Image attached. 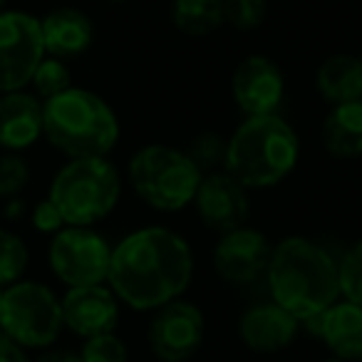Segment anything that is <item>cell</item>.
Listing matches in <instances>:
<instances>
[{"mask_svg": "<svg viewBox=\"0 0 362 362\" xmlns=\"http://www.w3.org/2000/svg\"><path fill=\"white\" fill-rule=\"evenodd\" d=\"M192 278V246L171 228H136L112 248L107 281L117 300L132 310H159L181 298Z\"/></svg>", "mask_w": 362, "mask_h": 362, "instance_id": "6da1fadb", "label": "cell"}, {"mask_svg": "<svg viewBox=\"0 0 362 362\" xmlns=\"http://www.w3.org/2000/svg\"><path fill=\"white\" fill-rule=\"evenodd\" d=\"M266 281L271 300L298 320L340 300L337 261L325 246L303 236H288L273 246Z\"/></svg>", "mask_w": 362, "mask_h": 362, "instance_id": "7a4b0ae2", "label": "cell"}, {"mask_svg": "<svg viewBox=\"0 0 362 362\" xmlns=\"http://www.w3.org/2000/svg\"><path fill=\"white\" fill-rule=\"evenodd\" d=\"M300 141L278 115L246 117L226 141L223 166L246 189H271L281 184L298 164Z\"/></svg>", "mask_w": 362, "mask_h": 362, "instance_id": "3957f363", "label": "cell"}, {"mask_svg": "<svg viewBox=\"0 0 362 362\" xmlns=\"http://www.w3.org/2000/svg\"><path fill=\"white\" fill-rule=\"evenodd\" d=\"M42 136L70 159L107 156L119 139V122L100 95L70 87L42 102Z\"/></svg>", "mask_w": 362, "mask_h": 362, "instance_id": "277c9868", "label": "cell"}, {"mask_svg": "<svg viewBox=\"0 0 362 362\" xmlns=\"http://www.w3.org/2000/svg\"><path fill=\"white\" fill-rule=\"evenodd\" d=\"M122 194L119 171L107 156L70 159L50 184V199L65 226H92L115 211Z\"/></svg>", "mask_w": 362, "mask_h": 362, "instance_id": "5b68a950", "label": "cell"}, {"mask_svg": "<svg viewBox=\"0 0 362 362\" xmlns=\"http://www.w3.org/2000/svg\"><path fill=\"white\" fill-rule=\"evenodd\" d=\"M202 176L187 151L166 144L141 146L129 159L132 189L156 211L174 214L194 204Z\"/></svg>", "mask_w": 362, "mask_h": 362, "instance_id": "8992f818", "label": "cell"}, {"mask_svg": "<svg viewBox=\"0 0 362 362\" xmlns=\"http://www.w3.org/2000/svg\"><path fill=\"white\" fill-rule=\"evenodd\" d=\"M62 327V305L45 283L18 281L3 291L0 332H6L23 350L50 347Z\"/></svg>", "mask_w": 362, "mask_h": 362, "instance_id": "52a82bcc", "label": "cell"}, {"mask_svg": "<svg viewBox=\"0 0 362 362\" xmlns=\"http://www.w3.org/2000/svg\"><path fill=\"white\" fill-rule=\"evenodd\" d=\"M47 261L67 288L100 286L110 273L112 246L90 226H65L52 236Z\"/></svg>", "mask_w": 362, "mask_h": 362, "instance_id": "ba28073f", "label": "cell"}, {"mask_svg": "<svg viewBox=\"0 0 362 362\" xmlns=\"http://www.w3.org/2000/svg\"><path fill=\"white\" fill-rule=\"evenodd\" d=\"M42 57L40 21L23 11H0V95L30 85Z\"/></svg>", "mask_w": 362, "mask_h": 362, "instance_id": "9c48e42d", "label": "cell"}, {"mask_svg": "<svg viewBox=\"0 0 362 362\" xmlns=\"http://www.w3.org/2000/svg\"><path fill=\"white\" fill-rule=\"evenodd\" d=\"M206 320L199 305L189 300L166 303L149 322V347L159 362H187L204 342Z\"/></svg>", "mask_w": 362, "mask_h": 362, "instance_id": "30bf717a", "label": "cell"}, {"mask_svg": "<svg viewBox=\"0 0 362 362\" xmlns=\"http://www.w3.org/2000/svg\"><path fill=\"white\" fill-rule=\"evenodd\" d=\"M194 206L204 226L218 233L246 226L248 214H251L248 189L241 187L228 171H209L202 176Z\"/></svg>", "mask_w": 362, "mask_h": 362, "instance_id": "8fae6325", "label": "cell"}, {"mask_svg": "<svg viewBox=\"0 0 362 362\" xmlns=\"http://www.w3.org/2000/svg\"><path fill=\"white\" fill-rule=\"evenodd\" d=\"M273 246L258 228L238 226L228 233H221L214 248V268L228 283L248 286L266 276Z\"/></svg>", "mask_w": 362, "mask_h": 362, "instance_id": "7c38bea8", "label": "cell"}, {"mask_svg": "<svg viewBox=\"0 0 362 362\" xmlns=\"http://www.w3.org/2000/svg\"><path fill=\"white\" fill-rule=\"evenodd\" d=\"M233 100L246 117L276 115L286 95L283 72L271 57L248 55L238 62L231 80Z\"/></svg>", "mask_w": 362, "mask_h": 362, "instance_id": "4fadbf2b", "label": "cell"}, {"mask_svg": "<svg viewBox=\"0 0 362 362\" xmlns=\"http://www.w3.org/2000/svg\"><path fill=\"white\" fill-rule=\"evenodd\" d=\"M62 305V322L80 337H95L102 332H115L117 320H119V300L107 288L100 286H82L67 288Z\"/></svg>", "mask_w": 362, "mask_h": 362, "instance_id": "5bb4252c", "label": "cell"}, {"mask_svg": "<svg viewBox=\"0 0 362 362\" xmlns=\"http://www.w3.org/2000/svg\"><path fill=\"white\" fill-rule=\"evenodd\" d=\"M300 320L276 303L251 305L238 320V337L253 352H281L296 342Z\"/></svg>", "mask_w": 362, "mask_h": 362, "instance_id": "9a60e30c", "label": "cell"}, {"mask_svg": "<svg viewBox=\"0 0 362 362\" xmlns=\"http://www.w3.org/2000/svg\"><path fill=\"white\" fill-rule=\"evenodd\" d=\"M42 136V100L30 92L0 95V146L23 151Z\"/></svg>", "mask_w": 362, "mask_h": 362, "instance_id": "2e32d148", "label": "cell"}, {"mask_svg": "<svg viewBox=\"0 0 362 362\" xmlns=\"http://www.w3.org/2000/svg\"><path fill=\"white\" fill-rule=\"evenodd\" d=\"M42 30V45H45L47 57H57V60H70L92 45V21L87 13L77 11V8H57V11L47 13L40 21Z\"/></svg>", "mask_w": 362, "mask_h": 362, "instance_id": "e0dca14e", "label": "cell"}, {"mask_svg": "<svg viewBox=\"0 0 362 362\" xmlns=\"http://www.w3.org/2000/svg\"><path fill=\"white\" fill-rule=\"evenodd\" d=\"M320 340L330 347L337 360L360 362L362 360V308L355 303L337 300L322 317Z\"/></svg>", "mask_w": 362, "mask_h": 362, "instance_id": "ac0fdd59", "label": "cell"}, {"mask_svg": "<svg viewBox=\"0 0 362 362\" xmlns=\"http://www.w3.org/2000/svg\"><path fill=\"white\" fill-rule=\"evenodd\" d=\"M322 144L337 159L362 154V100L332 105L322 122Z\"/></svg>", "mask_w": 362, "mask_h": 362, "instance_id": "d6986e66", "label": "cell"}, {"mask_svg": "<svg viewBox=\"0 0 362 362\" xmlns=\"http://www.w3.org/2000/svg\"><path fill=\"white\" fill-rule=\"evenodd\" d=\"M315 87L330 105L362 100V60L355 55H332L317 67Z\"/></svg>", "mask_w": 362, "mask_h": 362, "instance_id": "ffe728a7", "label": "cell"}, {"mask_svg": "<svg viewBox=\"0 0 362 362\" xmlns=\"http://www.w3.org/2000/svg\"><path fill=\"white\" fill-rule=\"evenodd\" d=\"M171 21L184 35H209L223 25V0H174Z\"/></svg>", "mask_w": 362, "mask_h": 362, "instance_id": "44dd1931", "label": "cell"}, {"mask_svg": "<svg viewBox=\"0 0 362 362\" xmlns=\"http://www.w3.org/2000/svg\"><path fill=\"white\" fill-rule=\"evenodd\" d=\"M30 261L28 246L21 236L0 228V288H8L23 278Z\"/></svg>", "mask_w": 362, "mask_h": 362, "instance_id": "7402d4cb", "label": "cell"}, {"mask_svg": "<svg viewBox=\"0 0 362 362\" xmlns=\"http://www.w3.org/2000/svg\"><path fill=\"white\" fill-rule=\"evenodd\" d=\"M30 85L35 87V95L45 102V100H50V97H57L65 90H70L72 75H70V70H67L65 60H57V57L45 55L40 65H37Z\"/></svg>", "mask_w": 362, "mask_h": 362, "instance_id": "603a6c76", "label": "cell"}, {"mask_svg": "<svg viewBox=\"0 0 362 362\" xmlns=\"http://www.w3.org/2000/svg\"><path fill=\"white\" fill-rule=\"evenodd\" d=\"M337 281H340V298L362 308V238L352 243L345 256L337 261Z\"/></svg>", "mask_w": 362, "mask_h": 362, "instance_id": "cb8c5ba5", "label": "cell"}, {"mask_svg": "<svg viewBox=\"0 0 362 362\" xmlns=\"http://www.w3.org/2000/svg\"><path fill=\"white\" fill-rule=\"evenodd\" d=\"M223 21L236 30H256L266 21V0H223Z\"/></svg>", "mask_w": 362, "mask_h": 362, "instance_id": "d4e9b609", "label": "cell"}, {"mask_svg": "<svg viewBox=\"0 0 362 362\" xmlns=\"http://www.w3.org/2000/svg\"><path fill=\"white\" fill-rule=\"evenodd\" d=\"M187 154L202 169V174H209V171H216V166H221L226 159V141L214 132H204L192 141Z\"/></svg>", "mask_w": 362, "mask_h": 362, "instance_id": "484cf974", "label": "cell"}, {"mask_svg": "<svg viewBox=\"0 0 362 362\" xmlns=\"http://www.w3.org/2000/svg\"><path fill=\"white\" fill-rule=\"evenodd\" d=\"M80 357L82 362H127L129 352L115 332H102V335L87 337L80 350Z\"/></svg>", "mask_w": 362, "mask_h": 362, "instance_id": "4316f807", "label": "cell"}, {"mask_svg": "<svg viewBox=\"0 0 362 362\" xmlns=\"http://www.w3.org/2000/svg\"><path fill=\"white\" fill-rule=\"evenodd\" d=\"M28 181H30V169H28L23 156H18L16 151L0 156V197H18L28 187Z\"/></svg>", "mask_w": 362, "mask_h": 362, "instance_id": "83f0119b", "label": "cell"}, {"mask_svg": "<svg viewBox=\"0 0 362 362\" xmlns=\"http://www.w3.org/2000/svg\"><path fill=\"white\" fill-rule=\"evenodd\" d=\"M33 226H35V231L52 233V236H55L57 231L65 228V218H62V214L57 211V206L50 199H42V202L33 209Z\"/></svg>", "mask_w": 362, "mask_h": 362, "instance_id": "f1b7e54d", "label": "cell"}, {"mask_svg": "<svg viewBox=\"0 0 362 362\" xmlns=\"http://www.w3.org/2000/svg\"><path fill=\"white\" fill-rule=\"evenodd\" d=\"M0 362H30L21 345L11 340L6 332H0Z\"/></svg>", "mask_w": 362, "mask_h": 362, "instance_id": "f546056e", "label": "cell"}, {"mask_svg": "<svg viewBox=\"0 0 362 362\" xmlns=\"http://www.w3.org/2000/svg\"><path fill=\"white\" fill-rule=\"evenodd\" d=\"M37 362H82V357L77 355V352L55 350V352H47V355H42Z\"/></svg>", "mask_w": 362, "mask_h": 362, "instance_id": "4dcf8cb0", "label": "cell"}, {"mask_svg": "<svg viewBox=\"0 0 362 362\" xmlns=\"http://www.w3.org/2000/svg\"><path fill=\"white\" fill-rule=\"evenodd\" d=\"M3 291H6V288H0V305H3Z\"/></svg>", "mask_w": 362, "mask_h": 362, "instance_id": "1f68e13d", "label": "cell"}, {"mask_svg": "<svg viewBox=\"0 0 362 362\" xmlns=\"http://www.w3.org/2000/svg\"><path fill=\"white\" fill-rule=\"evenodd\" d=\"M325 362H345V360H337V357H335V360H325Z\"/></svg>", "mask_w": 362, "mask_h": 362, "instance_id": "d6a6232c", "label": "cell"}, {"mask_svg": "<svg viewBox=\"0 0 362 362\" xmlns=\"http://www.w3.org/2000/svg\"><path fill=\"white\" fill-rule=\"evenodd\" d=\"M3 6H6V0H0V11H3Z\"/></svg>", "mask_w": 362, "mask_h": 362, "instance_id": "836d02e7", "label": "cell"}, {"mask_svg": "<svg viewBox=\"0 0 362 362\" xmlns=\"http://www.w3.org/2000/svg\"><path fill=\"white\" fill-rule=\"evenodd\" d=\"M360 60H362V55H360Z\"/></svg>", "mask_w": 362, "mask_h": 362, "instance_id": "e575fe53", "label": "cell"}]
</instances>
